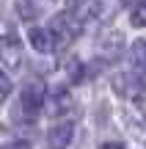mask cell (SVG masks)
Instances as JSON below:
<instances>
[{"label": "cell", "mask_w": 146, "mask_h": 149, "mask_svg": "<svg viewBox=\"0 0 146 149\" xmlns=\"http://www.w3.org/2000/svg\"><path fill=\"white\" fill-rule=\"evenodd\" d=\"M113 88L119 91L121 97H132V100L146 97V86L141 83V80L130 77V74H116V77H113Z\"/></svg>", "instance_id": "277c9868"}, {"label": "cell", "mask_w": 146, "mask_h": 149, "mask_svg": "<svg viewBox=\"0 0 146 149\" xmlns=\"http://www.w3.org/2000/svg\"><path fill=\"white\" fill-rule=\"evenodd\" d=\"M8 94H11V80L6 77L3 72H0V102H6V100H8Z\"/></svg>", "instance_id": "7c38bea8"}, {"label": "cell", "mask_w": 146, "mask_h": 149, "mask_svg": "<svg viewBox=\"0 0 146 149\" xmlns=\"http://www.w3.org/2000/svg\"><path fill=\"white\" fill-rule=\"evenodd\" d=\"M130 61H132V69L138 74H146V39H138L130 47Z\"/></svg>", "instance_id": "9c48e42d"}, {"label": "cell", "mask_w": 146, "mask_h": 149, "mask_svg": "<svg viewBox=\"0 0 146 149\" xmlns=\"http://www.w3.org/2000/svg\"><path fill=\"white\" fill-rule=\"evenodd\" d=\"M80 19H75V17L66 11V14H58L53 22H50V33H53V42L55 47H66V44L75 42V36L80 33Z\"/></svg>", "instance_id": "6da1fadb"}, {"label": "cell", "mask_w": 146, "mask_h": 149, "mask_svg": "<svg viewBox=\"0 0 146 149\" xmlns=\"http://www.w3.org/2000/svg\"><path fill=\"white\" fill-rule=\"evenodd\" d=\"M0 58H3V64L8 69H19L22 66V44L14 33H6L0 39Z\"/></svg>", "instance_id": "3957f363"}, {"label": "cell", "mask_w": 146, "mask_h": 149, "mask_svg": "<svg viewBox=\"0 0 146 149\" xmlns=\"http://www.w3.org/2000/svg\"><path fill=\"white\" fill-rule=\"evenodd\" d=\"M30 44H33V50L36 53H50V50L55 47V42H53V33H50V28H30Z\"/></svg>", "instance_id": "ba28073f"}, {"label": "cell", "mask_w": 146, "mask_h": 149, "mask_svg": "<svg viewBox=\"0 0 146 149\" xmlns=\"http://www.w3.org/2000/svg\"><path fill=\"white\" fill-rule=\"evenodd\" d=\"M99 149H124V146H121L119 141H108V144H102Z\"/></svg>", "instance_id": "5bb4252c"}, {"label": "cell", "mask_w": 146, "mask_h": 149, "mask_svg": "<svg viewBox=\"0 0 146 149\" xmlns=\"http://www.w3.org/2000/svg\"><path fill=\"white\" fill-rule=\"evenodd\" d=\"M132 25L135 28H146V0H138L135 8H132Z\"/></svg>", "instance_id": "30bf717a"}, {"label": "cell", "mask_w": 146, "mask_h": 149, "mask_svg": "<svg viewBox=\"0 0 146 149\" xmlns=\"http://www.w3.org/2000/svg\"><path fill=\"white\" fill-rule=\"evenodd\" d=\"M72 135H75L72 122H61L47 133V144H50V149H66L72 144Z\"/></svg>", "instance_id": "5b68a950"}, {"label": "cell", "mask_w": 146, "mask_h": 149, "mask_svg": "<svg viewBox=\"0 0 146 149\" xmlns=\"http://www.w3.org/2000/svg\"><path fill=\"white\" fill-rule=\"evenodd\" d=\"M44 83L42 80H30V83L22 86L19 91V111L25 113V116H36L39 111L44 108Z\"/></svg>", "instance_id": "7a4b0ae2"}, {"label": "cell", "mask_w": 146, "mask_h": 149, "mask_svg": "<svg viewBox=\"0 0 146 149\" xmlns=\"http://www.w3.org/2000/svg\"><path fill=\"white\" fill-rule=\"evenodd\" d=\"M72 108V100H69V94H66L64 88H55L53 94L44 100V111L50 113V116H61V113H66Z\"/></svg>", "instance_id": "8992f818"}, {"label": "cell", "mask_w": 146, "mask_h": 149, "mask_svg": "<svg viewBox=\"0 0 146 149\" xmlns=\"http://www.w3.org/2000/svg\"><path fill=\"white\" fill-rule=\"evenodd\" d=\"M66 8H69V14L75 17V19H91V17H97L99 11V3L97 0H66Z\"/></svg>", "instance_id": "52a82bcc"}, {"label": "cell", "mask_w": 146, "mask_h": 149, "mask_svg": "<svg viewBox=\"0 0 146 149\" xmlns=\"http://www.w3.org/2000/svg\"><path fill=\"white\" fill-rule=\"evenodd\" d=\"M17 11H19V17H22V19H33V17L39 14V11H36V6H33L30 0H17Z\"/></svg>", "instance_id": "8fae6325"}, {"label": "cell", "mask_w": 146, "mask_h": 149, "mask_svg": "<svg viewBox=\"0 0 146 149\" xmlns=\"http://www.w3.org/2000/svg\"><path fill=\"white\" fill-rule=\"evenodd\" d=\"M3 149H30V144H28V141H14V144H8Z\"/></svg>", "instance_id": "4fadbf2b"}]
</instances>
